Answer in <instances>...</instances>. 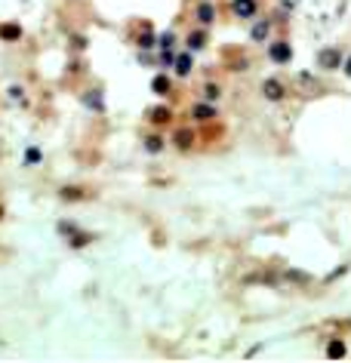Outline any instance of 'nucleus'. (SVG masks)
<instances>
[{
	"label": "nucleus",
	"mask_w": 351,
	"mask_h": 363,
	"mask_svg": "<svg viewBox=\"0 0 351 363\" xmlns=\"http://www.w3.org/2000/svg\"><path fill=\"white\" fill-rule=\"evenodd\" d=\"M176 142H179L182 148H188V145H191V133H179V136H176Z\"/></svg>",
	"instance_id": "nucleus-13"
},
{
	"label": "nucleus",
	"mask_w": 351,
	"mask_h": 363,
	"mask_svg": "<svg viewBox=\"0 0 351 363\" xmlns=\"http://www.w3.org/2000/svg\"><path fill=\"white\" fill-rule=\"evenodd\" d=\"M330 354H333V357H339V354H345V348L336 342V345H330Z\"/></svg>",
	"instance_id": "nucleus-16"
},
{
	"label": "nucleus",
	"mask_w": 351,
	"mask_h": 363,
	"mask_svg": "<svg viewBox=\"0 0 351 363\" xmlns=\"http://www.w3.org/2000/svg\"><path fill=\"white\" fill-rule=\"evenodd\" d=\"M271 59L287 62V59H290V47H284V44H275V47H271Z\"/></svg>",
	"instance_id": "nucleus-3"
},
{
	"label": "nucleus",
	"mask_w": 351,
	"mask_h": 363,
	"mask_svg": "<svg viewBox=\"0 0 351 363\" xmlns=\"http://www.w3.org/2000/svg\"><path fill=\"white\" fill-rule=\"evenodd\" d=\"M161 148H164V142H161L158 136H151V139H148V151H154V154H158Z\"/></svg>",
	"instance_id": "nucleus-10"
},
{
	"label": "nucleus",
	"mask_w": 351,
	"mask_h": 363,
	"mask_svg": "<svg viewBox=\"0 0 351 363\" xmlns=\"http://www.w3.org/2000/svg\"><path fill=\"white\" fill-rule=\"evenodd\" d=\"M151 90H154V93H161V96H164V93L170 90V80H167V77H154V84H151Z\"/></svg>",
	"instance_id": "nucleus-6"
},
{
	"label": "nucleus",
	"mask_w": 351,
	"mask_h": 363,
	"mask_svg": "<svg viewBox=\"0 0 351 363\" xmlns=\"http://www.w3.org/2000/svg\"><path fill=\"white\" fill-rule=\"evenodd\" d=\"M265 96H268V99H281V96H284V90H281L278 80H268V84H265Z\"/></svg>",
	"instance_id": "nucleus-4"
},
{
	"label": "nucleus",
	"mask_w": 351,
	"mask_h": 363,
	"mask_svg": "<svg viewBox=\"0 0 351 363\" xmlns=\"http://www.w3.org/2000/svg\"><path fill=\"white\" fill-rule=\"evenodd\" d=\"M194 117H198V120H210V117H213V108H210V105H198V108H194Z\"/></svg>",
	"instance_id": "nucleus-8"
},
{
	"label": "nucleus",
	"mask_w": 351,
	"mask_h": 363,
	"mask_svg": "<svg viewBox=\"0 0 351 363\" xmlns=\"http://www.w3.org/2000/svg\"><path fill=\"white\" fill-rule=\"evenodd\" d=\"M0 34H4L7 40H13V37H19V28H13V25H7V28H0Z\"/></svg>",
	"instance_id": "nucleus-11"
},
{
	"label": "nucleus",
	"mask_w": 351,
	"mask_h": 363,
	"mask_svg": "<svg viewBox=\"0 0 351 363\" xmlns=\"http://www.w3.org/2000/svg\"><path fill=\"white\" fill-rule=\"evenodd\" d=\"M188 71H191V56H179V59H176V74L185 77Z\"/></svg>",
	"instance_id": "nucleus-5"
},
{
	"label": "nucleus",
	"mask_w": 351,
	"mask_h": 363,
	"mask_svg": "<svg viewBox=\"0 0 351 363\" xmlns=\"http://www.w3.org/2000/svg\"><path fill=\"white\" fill-rule=\"evenodd\" d=\"M151 120H154V124H167L170 111H167V108H154V111H151Z\"/></svg>",
	"instance_id": "nucleus-7"
},
{
	"label": "nucleus",
	"mask_w": 351,
	"mask_h": 363,
	"mask_svg": "<svg viewBox=\"0 0 351 363\" xmlns=\"http://www.w3.org/2000/svg\"><path fill=\"white\" fill-rule=\"evenodd\" d=\"M198 19H201L204 25H210V22L216 19V10H213L210 4H201V10H198Z\"/></svg>",
	"instance_id": "nucleus-2"
},
{
	"label": "nucleus",
	"mask_w": 351,
	"mask_h": 363,
	"mask_svg": "<svg viewBox=\"0 0 351 363\" xmlns=\"http://www.w3.org/2000/svg\"><path fill=\"white\" fill-rule=\"evenodd\" d=\"M265 31H268V25H265V22H262V25H256V28H253V37H256V40H259V37H265Z\"/></svg>",
	"instance_id": "nucleus-14"
},
{
	"label": "nucleus",
	"mask_w": 351,
	"mask_h": 363,
	"mask_svg": "<svg viewBox=\"0 0 351 363\" xmlns=\"http://www.w3.org/2000/svg\"><path fill=\"white\" fill-rule=\"evenodd\" d=\"M348 74H351V62H348Z\"/></svg>",
	"instance_id": "nucleus-17"
},
{
	"label": "nucleus",
	"mask_w": 351,
	"mask_h": 363,
	"mask_svg": "<svg viewBox=\"0 0 351 363\" xmlns=\"http://www.w3.org/2000/svg\"><path fill=\"white\" fill-rule=\"evenodd\" d=\"M188 47H191V50H201V47H204V34H194Z\"/></svg>",
	"instance_id": "nucleus-12"
},
{
	"label": "nucleus",
	"mask_w": 351,
	"mask_h": 363,
	"mask_svg": "<svg viewBox=\"0 0 351 363\" xmlns=\"http://www.w3.org/2000/svg\"><path fill=\"white\" fill-rule=\"evenodd\" d=\"M234 13H238V16H253L256 4H253V0H234Z\"/></svg>",
	"instance_id": "nucleus-1"
},
{
	"label": "nucleus",
	"mask_w": 351,
	"mask_h": 363,
	"mask_svg": "<svg viewBox=\"0 0 351 363\" xmlns=\"http://www.w3.org/2000/svg\"><path fill=\"white\" fill-rule=\"evenodd\" d=\"M321 65L333 68V65H339V56H336V53H321Z\"/></svg>",
	"instance_id": "nucleus-9"
},
{
	"label": "nucleus",
	"mask_w": 351,
	"mask_h": 363,
	"mask_svg": "<svg viewBox=\"0 0 351 363\" xmlns=\"http://www.w3.org/2000/svg\"><path fill=\"white\" fill-rule=\"evenodd\" d=\"M37 160H41V151L31 148V151H28V164H37Z\"/></svg>",
	"instance_id": "nucleus-15"
}]
</instances>
